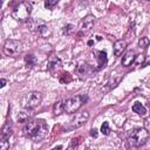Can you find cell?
Instances as JSON below:
<instances>
[{
  "label": "cell",
  "mask_w": 150,
  "mask_h": 150,
  "mask_svg": "<svg viewBox=\"0 0 150 150\" xmlns=\"http://www.w3.org/2000/svg\"><path fill=\"white\" fill-rule=\"evenodd\" d=\"M88 117H89V114H88L87 111L81 112V114H77V115L75 116V118H73V120H71V122H70V125H69L68 130H73V129H76V128L82 127V125L87 122Z\"/></svg>",
  "instance_id": "7"
},
{
  "label": "cell",
  "mask_w": 150,
  "mask_h": 150,
  "mask_svg": "<svg viewBox=\"0 0 150 150\" xmlns=\"http://www.w3.org/2000/svg\"><path fill=\"white\" fill-rule=\"evenodd\" d=\"M0 83H1V84H0V87L2 88V87H5V86H6V83H7V81H6L5 79H1V81H0Z\"/></svg>",
  "instance_id": "29"
},
{
  "label": "cell",
  "mask_w": 150,
  "mask_h": 150,
  "mask_svg": "<svg viewBox=\"0 0 150 150\" xmlns=\"http://www.w3.org/2000/svg\"><path fill=\"white\" fill-rule=\"evenodd\" d=\"M33 117V110L32 108H23L22 110H20L16 115V121L19 123H27L28 121H30V118Z\"/></svg>",
  "instance_id": "10"
},
{
  "label": "cell",
  "mask_w": 150,
  "mask_h": 150,
  "mask_svg": "<svg viewBox=\"0 0 150 150\" xmlns=\"http://www.w3.org/2000/svg\"><path fill=\"white\" fill-rule=\"evenodd\" d=\"M88 100L86 95H75L71 97H68L63 100V110L67 114H74Z\"/></svg>",
  "instance_id": "3"
},
{
  "label": "cell",
  "mask_w": 150,
  "mask_h": 150,
  "mask_svg": "<svg viewBox=\"0 0 150 150\" xmlns=\"http://www.w3.org/2000/svg\"><path fill=\"white\" fill-rule=\"evenodd\" d=\"M101 132L103 135H109L110 134V127H109V123L108 122H103L102 125H101Z\"/></svg>",
  "instance_id": "23"
},
{
  "label": "cell",
  "mask_w": 150,
  "mask_h": 150,
  "mask_svg": "<svg viewBox=\"0 0 150 150\" xmlns=\"http://www.w3.org/2000/svg\"><path fill=\"white\" fill-rule=\"evenodd\" d=\"M79 139H80V137L73 138V139H71V142H70V145H69V148H74V146H77V144H79Z\"/></svg>",
  "instance_id": "26"
},
{
  "label": "cell",
  "mask_w": 150,
  "mask_h": 150,
  "mask_svg": "<svg viewBox=\"0 0 150 150\" xmlns=\"http://www.w3.org/2000/svg\"><path fill=\"white\" fill-rule=\"evenodd\" d=\"M1 1H2V2H4V1H5V0H1Z\"/></svg>",
  "instance_id": "31"
},
{
  "label": "cell",
  "mask_w": 150,
  "mask_h": 150,
  "mask_svg": "<svg viewBox=\"0 0 150 150\" xmlns=\"http://www.w3.org/2000/svg\"><path fill=\"white\" fill-rule=\"evenodd\" d=\"M12 135V127H11V123L7 122L2 129H1V132H0V141H7Z\"/></svg>",
  "instance_id": "14"
},
{
  "label": "cell",
  "mask_w": 150,
  "mask_h": 150,
  "mask_svg": "<svg viewBox=\"0 0 150 150\" xmlns=\"http://www.w3.org/2000/svg\"><path fill=\"white\" fill-rule=\"evenodd\" d=\"M149 43H150V40H149L146 36H143V38H141V39L138 40V46H139L141 48H146V47L149 46Z\"/></svg>",
  "instance_id": "21"
},
{
  "label": "cell",
  "mask_w": 150,
  "mask_h": 150,
  "mask_svg": "<svg viewBox=\"0 0 150 150\" xmlns=\"http://www.w3.org/2000/svg\"><path fill=\"white\" fill-rule=\"evenodd\" d=\"M95 59L97 61V66H98V69L105 67L107 62H108V57H107V53L104 50H96L95 53Z\"/></svg>",
  "instance_id": "11"
},
{
  "label": "cell",
  "mask_w": 150,
  "mask_h": 150,
  "mask_svg": "<svg viewBox=\"0 0 150 150\" xmlns=\"http://www.w3.org/2000/svg\"><path fill=\"white\" fill-rule=\"evenodd\" d=\"M148 138H149V132L146 131V129H144V128H135V129L130 130V132H129L128 144H129V146L138 148V146L145 144Z\"/></svg>",
  "instance_id": "2"
},
{
  "label": "cell",
  "mask_w": 150,
  "mask_h": 150,
  "mask_svg": "<svg viewBox=\"0 0 150 150\" xmlns=\"http://www.w3.org/2000/svg\"><path fill=\"white\" fill-rule=\"evenodd\" d=\"M71 81V75L69 73H62L60 75V82L61 83H68Z\"/></svg>",
  "instance_id": "19"
},
{
  "label": "cell",
  "mask_w": 150,
  "mask_h": 150,
  "mask_svg": "<svg viewBox=\"0 0 150 150\" xmlns=\"http://www.w3.org/2000/svg\"><path fill=\"white\" fill-rule=\"evenodd\" d=\"M62 112H64V110H63V100H60V101L54 103V105H53V114L54 115H60Z\"/></svg>",
  "instance_id": "17"
},
{
  "label": "cell",
  "mask_w": 150,
  "mask_h": 150,
  "mask_svg": "<svg viewBox=\"0 0 150 150\" xmlns=\"http://www.w3.org/2000/svg\"><path fill=\"white\" fill-rule=\"evenodd\" d=\"M57 2H59V0H46L45 1V7L47 9H52L57 5Z\"/></svg>",
  "instance_id": "24"
},
{
  "label": "cell",
  "mask_w": 150,
  "mask_h": 150,
  "mask_svg": "<svg viewBox=\"0 0 150 150\" xmlns=\"http://www.w3.org/2000/svg\"><path fill=\"white\" fill-rule=\"evenodd\" d=\"M89 134H90V136H91V137H94V138H96V137H97V130H96L95 128H93V129L90 130V132H89Z\"/></svg>",
  "instance_id": "28"
},
{
  "label": "cell",
  "mask_w": 150,
  "mask_h": 150,
  "mask_svg": "<svg viewBox=\"0 0 150 150\" xmlns=\"http://www.w3.org/2000/svg\"><path fill=\"white\" fill-rule=\"evenodd\" d=\"M32 13V5L28 1L19 2L12 11V16L18 21H25L29 18Z\"/></svg>",
  "instance_id": "4"
},
{
  "label": "cell",
  "mask_w": 150,
  "mask_h": 150,
  "mask_svg": "<svg viewBox=\"0 0 150 150\" xmlns=\"http://www.w3.org/2000/svg\"><path fill=\"white\" fill-rule=\"evenodd\" d=\"M62 67V61L59 56L56 55H50L47 60V70L50 73H54L59 69H61Z\"/></svg>",
  "instance_id": "8"
},
{
  "label": "cell",
  "mask_w": 150,
  "mask_h": 150,
  "mask_svg": "<svg viewBox=\"0 0 150 150\" xmlns=\"http://www.w3.org/2000/svg\"><path fill=\"white\" fill-rule=\"evenodd\" d=\"M2 50L6 56H16L22 50V43L19 40H7L4 45Z\"/></svg>",
  "instance_id": "5"
},
{
  "label": "cell",
  "mask_w": 150,
  "mask_h": 150,
  "mask_svg": "<svg viewBox=\"0 0 150 150\" xmlns=\"http://www.w3.org/2000/svg\"><path fill=\"white\" fill-rule=\"evenodd\" d=\"M132 111L136 112V114H138V115H141V116H145V115H146V109H145V107H144L142 103H139V102H135V103H134V105H132Z\"/></svg>",
  "instance_id": "15"
},
{
  "label": "cell",
  "mask_w": 150,
  "mask_h": 150,
  "mask_svg": "<svg viewBox=\"0 0 150 150\" xmlns=\"http://www.w3.org/2000/svg\"><path fill=\"white\" fill-rule=\"evenodd\" d=\"M125 47H127V41L125 40H117L114 43V54H115V56L122 55Z\"/></svg>",
  "instance_id": "13"
},
{
  "label": "cell",
  "mask_w": 150,
  "mask_h": 150,
  "mask_svg": "<svg viewBox=\"0 0 150 150\" xmlns=\"http://www.w3.org/2000/svg\"><path fill=\"white\" fill-rule=\"evenodd\" d=\"M74 30H75V27H74L73 25H70V23L66 25V26L62 28V33H63L64 35H69V34H71Z\"/></svg>",
  "instance_id": "20"
},
{
  "label": "cell",
  "mask_w": 150,
  "mask_h": 150,
  "mask_svg": "<svg viewBox=\"0 0 150 150\" xmlns=\"http://www.w3.org/2000/svg\"><path fill=\"white\" fill-rule=\"evenodd\" d=\"M25 64H26V68H28V69L33 68V67L36 64V59H35V56L32 55V54H27V55L25 56Z\"/></svg>",
  "instance_id": "16"
},
{
  "label": "cell",
  "mask_w": 150,
  "mask_h": 150,
  "mask_svg": "<svg viewBox=\"0 0 150 150\" xmlns=\"http://www.w3.org/2000/svg\"><path fill=\"white\" fill-rule=\"evenodd\" d=\"M93 45H94V41L93 40H89L88 41V46H93Z\"/></svg>",
  "instance_id": "30"
},
{
  "label": "cell",
  "mask_w": 150,
  "mask_h": 150,
  "mask_svg": "<svg viewBox=\"0 0 150 150\" xmlns=\"http://www.w3.org/2000/svg\"><path fill=\"white\" fill-rule=\"evenodd\" d=\"M94 23H95V16L94 15H87L86 18H83L82 19V21L80 22V30H81V34L84 32H88V30H90L91 28H93V26H94Z\"/></svg>",
  "instance_id": "9"
},
{
  "label": "cell",
  "mask_w": 150,
  "mask_h": 150,
  "mask_svg": "<svg viewBox=\"0 0 150 150\" xmlns=\"http://www.w3.org/2000/svg\"><path fill=\"white\" fill-rule=\"evenodd\" d=\"M9 146V143L7 141H0V150H6Z\"/></svg>",
  "instance_id": "25"
},
{
  "label": "cell",
  "mask_w": 150,
  "mask_h": 150,
  "mask_svg": "<svg viewBox=\"0 0 150 150\" xmlns=\"http://www.w3.org/2000/svg\"><path fill=\"white\" fill-rule=\"evenodd\" d=\"M42 95L39 91H29L22 98V105L23 108H35L41 103Z\"/></svg>",
  "instance_id": "6"
},
{
  "label": "cell",
  "mask_w": 150,
  "mask_h": 150,
  "mask_svg": "<svg viewBox=\"0 0 150 150\" xmlns=\"http://www.w3.org/2000/svg\"><path fill=\"white\" fill-rule=\"evenodd\" d=\"M135 60H136V63H137V64L143 63V61H144V56H143V55H137Z\"/></svg>",
  "instance_id": "27"
},
{
  "label": "cell",
  "mask_w": 150,
  "mask_h": 150,
  "mask_svg": "<svg viewBox=\"0 0 150 150\" xmlns=\"http://www.w3.org/2000/svg\"><path fill=\"white\" fill-rule=\"evenodd\" d=\"M89 70H90V67L88 64H86V63H82V64H80L77 67V71H79L80 75H86V74L89 73Z\"/></svg>",
  "instance_id": "18"
},
{
  "label": "cell",
  "mask_w": 150,
  "mask_h": 150,
  "mask_svg": "<svg viewBox=\"0 0 150 150\" xmlns=\"http://www.w3.org/2000/svg\"><path fill=\"white\" fill-rule=\"evenodd\" d=\"M121 79H122V75H118L116 79H112V77H111V80H110L109 83H108V84H109V88H115V87L120 83Z\"/></svg>",
  "instance_id": "22"
},
{
  "label": "cell",
  "mask_w": 150,
  "mask_h": 150,
  "mask_svg": "<svg viewBox=\"0 0 150 150\" xmlns=\"http://www.w3.org/2000/svg\"><path fill=\"white\" fill-rule=\"evenodd\" d=\"M22 132L33 142H40L48 135V125L43 120L28 121L23 127Z\"/></svg>",
  "instance_id": "1"
},
{
  "label": "cell",
  "mask_w": 150,
  "mask_h": 150,
  "mask_svg": "<svg viewBox=\"0 0 150 150\" xmlns=\"http://www.w3.org/2000/svg\"><path fill=\"white\" fill-rule=\"evenodd\" d=\"M135 59H136V55H135L134 50H128V52L122 56L121 63H122L123 67H128V66H130L132 62H135Z\"/></svg>",
  "instance_id": "12"
}]
</instances>
